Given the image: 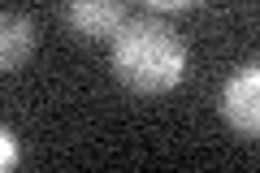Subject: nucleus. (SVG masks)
<instances>
[{"mask_svg": "<svg viewBox=\"0 0 260 173\" xmlns=\"http://www.w3.org/2000/svg\"><path fill=\"white\" fill-rule=\"evenodd\" d=\"M65 22H70V30L78 39L100 44V39H113L126 26V9H121V0H70Z\"/></svg>", "mask_w": 260, "mask_h": 173, "instance_id": "3", "label": "nucleus"}, {"mask_svg": "<svg viewBox=\"0 0 260 173\" xmlns=\"http://www.w3.org/2000/svg\"><path fill=\"white\" fill-rule=\"evenodd\" d=\"M35 44H39V30L26 13H13V9L0 13V70L5 74H18L30 61Z\"/></svg>", "mask_w": 260, "mask_h": 173, "instance_id": "4", "label": "nucleus"}, {"mask_svg": "<svg viewBox=\"0 0 260 173\" xmlns=\"http://www.w3.org/2000/svg\"><path fill=\"white\" fill-rule=\"evenodd\" d=\"M221 121L243 139H260V61H247L225 78L217 95Z\"/></svg>", "mask_w": 260, "mask_h": 173, "instance_id": "2", "label": "nucleus"}, {"mask_svg": "<svg viewBox=\"0 0 260 173\" xmlns=\"http://www.w3.org/2000/svg\"><path fill=\"white\" fill-rule=\"evenodd\" d=\"M18 164H22V143H18V134L5 126L0 130V169H18Z\"/></svg>", "mask_w": 260, "mask_h": 173, "instance_id": "5", "label": "nucleus"}, {"mask_svg": "<svg viewBox=\"0 0 260 173\" xmlns=\"http://www.w3.org/2000/svg\"><path fill=\"white\" fill-rule=\"evenodd\" d=\"M186 74V44L165 18H126L113 35V78L135 95H165Z\"/></svg>", "mask_w": 260, "mask_h": 173, "instance_id": "1", "label": "nucleus"}, {"mask_svg": "<svg viewBox=\"0 0 260 173\" xmlns=\"http://www.w3.org/2000/svg\"><path fill=\"white\" fill-rule=\"evenodd\" d=\"M148 9H156V13H182V9H195L200 0H143Z\"/></svg>", "mask_w": 260, "mask_h": 173, "instance_id": "6", "label": "nucleus"}]
</instances>
